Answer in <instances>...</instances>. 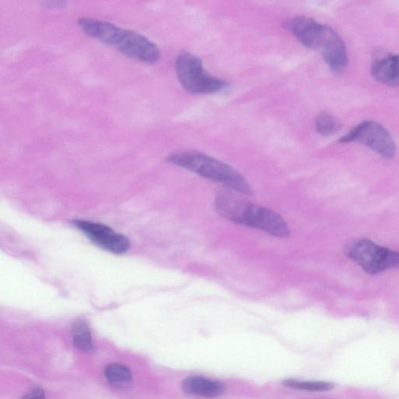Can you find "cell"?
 <instances>
[{"instance_id":"cell-1","label":"cell","mask_w":399,"mask_h":399,"mask_svg":"<svg viewBox=\"0 0 399 399\" xmlns=\"http://www.w3.org/2000/svg\"><path fill=\"white\" fill-rule=\"evenodd\" d=\"M285 27L303 46L319 51L333 71L346 68L349 61L345 43L332 28L304 16L287 20Z\"/></svg>"},{"instance_id":"cell-2","label":"cell","mask_w":399,"mask_h":399,"mask_svg":"<svg viewBox=\"0 0 399 399\" xmlns=\"http://www.w3.org/2000/svg\"><path fill=\"white\" fill-rule=\"evenodd\" d=\"M215 206L217 213L231 222L262 230L275 237L290 236L286 221L271 209L224 194L217 196Z\"/></svg>"},{"instance_id":"cell-3","label":"cell","mask_w":399,"mask_h":399,"mask_svg":"<svg viewBox=\"0 0 399 399\" xmlns=\"http://www.w3.org/2000/svg\"><path fill=\"white\" fill-rule=\"evenodd\" d=\"M167 161L214 182L227 185L239 193L252 194L248 180L241 173L211 156L198 151H183L170 155Z\"/></svg>"},{"instance_id":"cell-4","label":"cell","mask_w":399,"mask_h":399,"mask_svg":"<svg viewBox=\"0 0 399 399\" xmlns=\"http://www.w3.org/2000/svg\"><path fill=\"white\" fill-rule=\"evenodd\" d=\"M179 81L187 91L194 94L220 92L228 88V83L210 75L197 56L189 53L179 55L176 61Z\"/></svg>"},{"instance_id":"cell-5","label":"cell","mask_w":399,"mask_h":399,"mask_svg":"<svg viewBox=\"0 0 399 399\" xmlns=\"http://www.w3.org/2000/svg\"><path fill=\"white\" fill-rule=\"evenodd\" d=\"M346 253L369 274H379L399 266L398 251L384 248L367 239L351 243Z\"/></svg>"},{"instance_id":"cell-6","label":"cell","mask_w":399,"mask_h":399,"mask_svg":"<svg viewBox=\"0 0 399 399\" xmlns=\"http://www.w3.org/2000/svg\"><path fill=\"white\" fill-rule=\"evenodd\" d=\"M341 143L357 142L366 145L382 157L393 158L395 155V143L382 125L374 121H365L355 127L339 140Z\"/></svg>"},{"instance_id":"cell-7","label":"cell","mask_w":399,"mask_h":399,"mask_svg":"<svg viewBox=\"0 0 399 399\" xmlns=\"http://www.w3.org/2000/svg\"><path fill=\"white\" fill-rule=\"evenodd\" d=\"M114 47L123 55L145 63H156L161 58L160 49L153 42L127 29H121Z\"/></svg>"},{"instance_id":"cell-8","label":"cell","mask_w":399,"mask_h":399,"mask_svg":"<svg viewBox=\"0 0 399 399\" xmlns=\"http://www.w3.org/2000/svg\"><path fill=\"white\" fill-rule=\"evenodd\" d=\"M75 226L91 241L108 252L121 255L129 248V239L105 224L89 221L77 220Z\"/></svg>"},{"instance_id":"cell-9","label":"cell","mask_w":399,"mask_h":399,"mask_svg":"<svg viewBox=\"0 0 399 399\" xmlns=\"http://www.w3.org/2000/svg\"><path fill=\"white\" fill-rule=\"evenodd\" d=\"M78 25L87 35L113 47L122 29L106 21L89 18H80Z\"/></svg>"},{"instance_id":"cell-10","label":"cell","mask_w":399,"mask_h":399,"mask_svg":"<svg viewBox=\"0 0 399 399\" xmlns=\"http://www.w3.org/2000/svg\"><path fill=\"white\" fill-rule=\"evenodd\" d=\"M182 388L188 395L209 398L220 397L226 391L223 383L200 376L187 377L183 382Z\"/></svg>"},{"instance_id":"cell-11","label":"cell","mask_w":399,"mask_h":399,"mask_svg":"<svg viewBox=\"0 0 399 399\" xmlns=\"http://www.w3.org/2000/svg\"><path fill=\"white\" fill-rule=\"evenodd\" d=\"M372 75L383 84L399 87V55L386 56L375 61Z\"/></svg>"},{"instance_id":"cell-12","label":"cell","mask_w":399,"mask_h":399,"mask_svg":"<svg viewBox=\"0 0 399 399\" xmlns=\"http://www.w3.org/2000/svg\"><path fill=\"white\" fill-rule=\"evenodd\" d=\"M105 375L113 386L125 388L132 382V374L129 369L123 365L114 364L108 365L105 369Z\"/></svg>"},{"instance_id":"cell-13","label":"cell","mask_w":399,"mask_h":399,"mask_svg":"<svg viewBox=\"0 0 399 399\" xmlns=\"http://www.w3.org/2000/svg\"><path fill=\"white\" fill-rule=\"evenodd\" d=\"M72 336L75 346L79 350L90 353L94 351L91 331L88 324L83 321H78L72 325Z\"/></svg>"},{"instance_id":"cell-14","label":"cell","mask_w":399,"mask_h":399,"mask_svg":"<svg viewBox=\"0 0 399 399\" xmlns=\"http://www.w3.org/2000/svg\"><path fill=\"white\" fill-rule=\"evenodd\" d=\"M315 126L317 133L326 137L336 134L341 129L339 121L328 113L318 115Z\"/></svg>"},{"instance_id":"cell-15","label":"cell","mask_w":399,"mask_h":399,"mask_svg":"<svg viewBox=\"0 0 399 399\" xmlns=\"http://www.w3.org/2000/svg\"><path fill=\"white\" fill-rule=\"evenodd\" d=\"M283 386L294 389L308 391H329L333 388V384L322 381H300L294 379H287L282 381Z\"/></svg>"},{"instance_id":"cell-16","label":"cell","mask_w":399,"mask_h":399,"mask_svg":"<svg viewBox=\"0 0 399 399\" xmlns=\"http://www.w3.org/2000/svg\"><path fill=\"white\" fill-rule=\"evenodd\" d=\"M23 399H46V395L42 389L37 388L32 390Z\"/></svg>"},{"instance_id":"cell-17","label":"cell","mask_w":399,"mask_h":399,"mask_svg":"<svg viewBox=\"0 0 399 399\" xmlns=\"http://www.w3.org/2000/svg\"><path fill=\"white\" fill-rule=\"evenodd\" d=\"M44 5L46 6H49V7H54V8H56V7H62L64 5V3L62 2H47V3H44Z\"/></svg>"}]
</instances>
